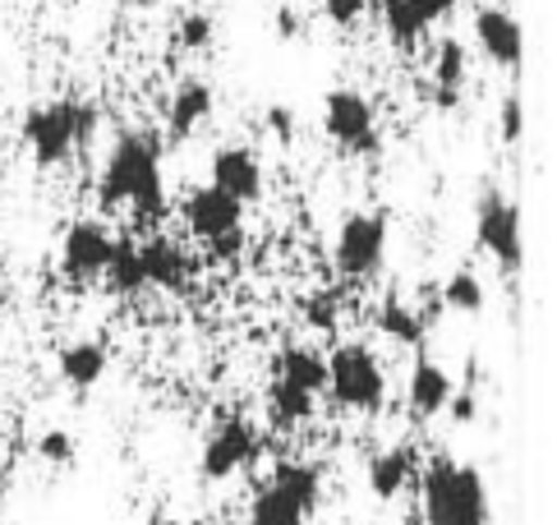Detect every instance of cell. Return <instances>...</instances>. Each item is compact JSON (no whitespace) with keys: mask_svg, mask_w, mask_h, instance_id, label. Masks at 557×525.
Instances as JSON below:
<instances>
[{"mask_svg":"<svg viewBox=\"0 0 557 525\" xmlns=\"http://www.w3.org/2000/svg\"><path fill=\"white\" fill-rule=\"evenodd\" d=\"M157 525H185V521H157Z\"/></svg>","mask_w":557,"mask_h":525,"instance_id":"f35d334b","label":"cell"},{"mask_svg":"<svg viewBox=\"0 0 557 525\" xmlns=\"http://www.w3.org/2000/svg\"><path fill=\"white\" fill-rule=\"evenodd\" d=\"M276 37H300V14H295V10L276 14Z\"/></svg>","mask_w":557,"mask_h":525,"instance_id":"d590c367","label":"cell"},{"mask_svg":"<svg viewBox=\"0 0 557 525\" xmlns=\"http://www.w3.org/2000/svg\"><path fill=\"white\" fill-rule=\"evenodd\" d=\"M387 258V217L383 212H350L336 231L332 262L346 281H369L383 272Z\"/></svg>","mask_w":557,"mask_h":525,"instance_id":"5b68a950","label":"cell"},{"mask_svg":"<svg viewBox=\"0 0 557 525\" xmlns=\"http://www.w3.org/2000/svg\"><path fill=\"white\" fill-rule=\"evenodd\" d=\"M212 37H216L212 14H185V19H181V28H175V42H181L185 51H203V47H212Z\"/></svg>","mask_w":557,"mask_h":525,"instance_id":"83f0119b","label":"cell"},{"mask_svg":"<svg viewBox=\"0 0 557 525\" xmlns=\"http://www.w3.org/2000/svg\"><path fill=\"white\" fill-rule=\"evenodd\" d=\"M276 378L309 392V396H318L327 388V359L318 351H309V346H286L282 355H276Z\"/></svg>","mask_w":557,"mask_h":525,"instance_id":"ffe728a7","label":"cell"},{"mask_svg":"<svg viewBox=\"0 0 557 525\" xmlns=\"http://www.w3.org/2000/svg\"><path fill=\"white\" fill-rule=\"evenodd\" d=\"M245 245H249V240H245V231L216 235V240H208V245H203V258H208V262H235V258L245 254Z\"/></svg>","mask_w":557,"mask_h":525,"instance_id":"4dcf8cb0","label":"cell"},{"mask_svg":"<svg viewBox=\"0 0 557 525\" xmlns=\"http://www.w3.org/2000/svg\"><path fill=\"white\" fill-rule=\"evenodd\" d=\"M97 204L102 212L129 208L138 227H157L166 217V180H162V134L157 130H121L107 152L102 180H97Z\"/></svg>","mask_w":557,"mask_h":525,"instance_id":"6da1fadb","label":"cell"},{"mask_svg":"<svg viewBox=\"0 0 557 525\" xmlns=\"http://www.w3.org/2000/svg\"><path fill=\"white\" fill-rule=\"evenodd\" d=\"M497 138L503 144H521L525 138V102L521 97H503V107H497Z\"/></svg>","mask_w":557,"mask_h":525,"instance_id":"f1b7e54d","label":"cell"},{"mask_svg":"<svg viewBox=\"0 0 557 525\" xmlns=\"http://www.w3.org/2000/svg\"><path fill=\"white\" fill-rule=\"evenodd\" d=\"M37 456H42L47 466H70L74 461V438L65 429H47L42 438H37Z\"/></svg>","mask_w":557,"mask_h":525,"instance_id":"f546056e","label":"cell"},{"mask_svg":"<svg viewBox=\"0 0 557 525\" xmlns=\"http://www.w3.org/2000/svg\"><path fill=\"white\" fill-rule=\"evenodd\" d=\"M55 369H61L70 388L88 392L107 374V346L102 341H70V346H61V355H55Z\"/></svg>","mask_w":557,"mask_h":525,"instance_id":"ac0fdd59","label":"cell"},{"mask_svg":"<svg viewBox=\"0 0 557 525\" xmlns=\"http://www.w3.org/2000/svg\"><path fill=\"white\" fill-rule=\"evenodd\" d=\"M373 5V0H323V14L332 19V24H355V19H360L364 10Z\"/></svg>","mask_w":557,"mask_h":525,"instance_id":"d6a6232c","label":"cell"},{"mask_svg":"<svg viewBox=\"0 0 557 525\" xmlns=\"http://www.w3.org/2000/svg\"><path fill=\"white\" fill-rule=\"evenodd\" d=\"M336 318H342V300H336V291H313L309 300H305V322L313 332H332L336 328Z\"/></svg>","mask_w":557,"mask_h":525,"instance_id":"4316f807","label":"cell"},{"mask_svg":"<svg viewBox=\"0 0 557 525\" xmlns=\"http://www.w3.org/2000/svg\"><path fill=\"white\" fill-rule=\"evenodd\" d=\"M185 227L194 240H216V235H231V231H245V208L226 198L222 190L212 185H198L185 194Z\"/></svg>","mask_w":557,"mask_h":525,"instance_id":"7c38bea8","label":"cell"},{"mask_svg":"<svg viewBox=\"0 0 557 525\" xmlns=\"http://www.w3.org/2000/svg\"><path fill=\"white\" fill-rule=\"evenodd\" d=\"M447 415H451L456 424H470L474 415H480V401H474V392H451V401H447Z\"/></svg>","mask_w":557,"mask_h":525,"instance_id":"e575fe53","label":"cell"},{"mask_svg":"<svg viewBox=\"0 0 557 525\" xmlns=\"http://www.w3.org/2000/svg\"><path fill=\"white\" fill-rule=\"evenodd\" d=\"M377 332H383L387 341H396V346H424V337H429V322L424 314L406 305L401 295H387L383 305H377Z\"/></svg>","mask_w":557,"mask_h":525,"instance_id":"d6986e66","label":"cell"},{"mask_svg":"<svg viewBox=\"0 0 557 525\" xmlns=\"http://www.w3.org/2000/svg\"><path fill=\"white\" fill-rule=\"evenodd\" d=\"M437 300H443V309L451 314H484V281L474 272H451L443 281V291H437Z\"/></svg>","mask_w":557,"mask_h":525,"instance_id":"d4e9b609","label":"cell"},{"mask_svg":"<svg viewBox=\"0 0 557 525\" xmlns=\"http://www.w3.org/2000/svg\"><path fill=\"white\" fill-rule=\"evenodd\" d=\"M414 471H420V456H414L410 442H396V448L377 452V456L369 461V489H373V498L387 502V498H396L401 489H410Z\"/></svg>","mask_w":557,"mask_h":525,"instance_id":"e0dca14e","label":"cell"},{"mask_svg":"<svg viewBox=\"0 0 557 525\" xmlns=\"http://www.w3.org/2000/svg\"><path fill=\"white\" fill-rule=\"evenodd\" d=\"M424 525H488V489L474 466L433 456L420 475Z\"/></svg>","mask_w":557,"mask_h":525,"instance_id":"7a4b0ae2","label":"cell"},{"mask_svg":"<svg viewBox=\"0 0 557 525\" xmlns=\"http://www.w3.org/2000/svg\"><path fill=\"white\" fill-rule=\"evenodd\" d=\"M406 392H410V411L420 419H433V415L447 411L456 382H451V374L443 365H437V359L420 355V359H414V369H410V388Z\"/></svg>","mask_w":557,"mask_h":525,"instance_id":"9a60e30c","label":"cell"},{"mask_svg":"<svg viewBox=\"0 0 557 525\" xmlns=\"http://www.w3.org/2000/svg\"><path fill=\"white\" fill-rule=\"evenodd\" d=\"M102 277H107V291H115V295L144 291V268H138V245L134 240H115Z\"/></svg>","mask_w":557,"mask_h":525,"instance_id":"603a6c76","label":"cell"},{"mask_svg":"<svg viewBox=\"0 0 557 525\" xmlns=\"http://www.w3.org/2000/svg\"><path fill=\"white\" fill-rule=\"evenodd\" d=\"M138 268H144L148 286H162V291H189V281H194L189 254L166 235H152L138 245Z\"/></svg>","mask_w":557,"mask_h":525,"instance_id":"4fadbf2b","label":"cell"},{"mask_svg":"<svg viewBox=\"0 0 557 525\" xmlns=\"http://www.w3.org/2000/svg\"><path fill=\"white\" fill-rule=\"evenodd\" d=\"M125 5H129V10H157L162 0H125Z\"/></svg>","mask_w":557,"mask_h":525,"instance_id":"8d00e7d4","label":"cell"},{"mask_svg":"<svg viewBox=\"0 0 557 525\" xmlns=\"http://www.w3.org/2000/svg\"><path fill=\"white\" fill-rule=\"evenodd\" d=\"M0 498H5V466H0Z\"/></svg>","mask_w":557,"mask_h":525,"instance_id":"74e56055","label":"cell"},{"mask_svg":"<svg viewBox=\"0 0 557 525\" xmlns=\"http://www.w3.org/2000/svg\"><path fill=\"white\" fill-rule=\"evenodd\" d=\"M318 406V396L300 392V388H290V382L282 378H272V388H268V411H272V424L276 429H295V424H305Z\"/></svg>","mask_w":557,"mask_h":525,"instance_id":"7402d4cb","label":"cell"},{"mask_svg":"<svg viewBox=\"0 0 557 525\" xmlns=\"http://www.w3.org/2000/svg\"><path fill=\"white\" fill-rule=\"evenodd\" d=\"M383 28H387V42L396 47V51H414L424 42V24L410 14V5L406 0H383Z\"/></svg>","mask_w":557,"mask_h":525,"instance_id":"cb8c5ba5","label":"cell"},{"mask_svg":"<svg viewBox=\"0 0 557 525\" xmlns=\"http://www.w3.org/2000/svg\"><path fill=\"white\" fill-rule=\"evenodd\" d=\"M327 359V392L342 411H355V415H377L387 401V369L377 359L373 346L364 341H342Z\"/></svg>","mask_w":557,"mask_h":525,"instance_id":"277c9868","label":"cell"},{"mask_svg":"<svg viewBox=\"0 0 557 525\" xmlns=\"http://www.w3.org/2000/svg\"><path fill=\"white\" fill-rule=\"evenodd\" d=\"M406 5H410V14L420 19L424 28H433V24H443V19L461 5V0H406Z\"/></svg>","mask_w":557,"mask_h":525,"instance_id":"1f68e13d","label":"cell"},{"mask_svg":"<svg viewBox=\"0 0 557 525\" xmlns=\"http://www.w3.org/2000/svg\"><path fill=\"white\" fill-rule=\"evenodd\" d=\"M474 235H480V245L497 258L503 272H521V262H525L521 208H516L507 194H497V190L480 194V204H474Z\"/></svg>","mask_w":557,"mask_h":525,"instance_id":"8992f818","label":"cell"},{"mask_svg":"<svg viewBox=\"0 0 557 525\" xmlns=\"http://www.w3.org/2000/svg\"><path fill=\"white\" fill-rule=\"evenodd\" d=\"M208 185L222 190L226 198H235V204H258L263 198V161H258L249 148L231 144V148H216L212 161H208Z\"/></svg>","mask_w":557,"mask_h":525,"instance_id":"8fae6325","label":"cell"},{"mask_svg":"<svg viewBox=\"0 0 557 525\" xmlns=\"http://www.w3.org/2000/svg\"><path fill=\"white\" fill-rule=\"evenodd\" d=\"M268 130L276 134V144H290V138H295V115H290L282 102L268 107Z\"/></svg>","mask_w":557,"mask_h":525,"instance_id":"836d02e7","label":"cell"},{"mask_svg":"<svg viewBox=\"0 0 557 525\" xmlns=\"http://www.w3.org/2000/svg\"><path fill=\"white\" fill-rule=\"evenodd\" d=\"M97 130V111L74 102V97H61V102H47V107H33L24 115V144L33 152L37 167H61V161L74 157L78 144H88Z\"/></svg>","mask_w":557,"mask_h":525,"instance_id":"3957f363","label":"cell"},{"mask_svg":"<svg viewBox=\"0 0 557 525\" xmlns=\"http://www.w3.org/2000/svg\"><path fill=\"white\" fill-rule=\"evenodd\" d=\"M305 516H309V512L300 508V502H290L286 493H276L272 484H268V489L253 498L249 525H305Z\"/></svg>","mask_w":557,"mask_h":525,"instance_id":"484cf974","label":"cell"},{"mask_svg":"<svg viewBox=\"0 0 557 525\" xmlns=\"http://www.w3.org/2000/svg\"><path fill=\"white\" fill-rule=\"evenodd\" d=\"M433 107L437 111H451L461 102V88H466V70H470V56H466V42L461 37H443L433 47Z\"/></svg>","mask_w":557,"mask_h":525,"instance_id":"5bb4252c","label":"cell"},{"mask_svg":"<svg viewBox=\"0 0 557 525\" xmlns=\"http://www.w3.org/2000/svg\"><path fill=\"white\" fill-rule=\"evenodd\" d=\"M111 245H115V235L102 227V221H92V217L74 221V227L65 231V240H61V272H65V281H74V286L102 281Z\"/></svg>","mask_w":557,"mask_h":525,"instance_id":"ba28073f","label":"cell"},{"mask_svg":"<svg viewBox=\"0 0 557 525\" xmlns=\"http://www.w3.org/2000/svg\"><path fill=\"white\" fill-rule=\"evenodd\" d=\"M272 489L286 493L290 502H300L305 512H313L318 493H323V475H318V466H309V461H282V466L272 471Z\"/></svg>","mask_w":557,"mask_h":525,"instance_id":"44dd1931","label":"cell"},{"mask_svg":"<svg viewBox=\"0 0 557 525\" xmlns=\"http://www.w3.org/2000/svg\"><path fill=\"white\" fill-rule=\"evenodd\" d=\"M323 125L327 134L355 157H373L377 148V125H373V102L355 88H332L323 97Z\"/></svg>","mask_w":557,"mask_h":525,"instance_id":"52a82bcc","label":"cell"},{"mask_svg":"<svg viewBox=\"0 0 557 525\" xmlns=\"http://www.w3.org/2000/svg\"><path fill=\"white\" fill-rule=\"evenodd\" d=\"M212 102H216V97H212V88L203 84V78H185V84L171 93V107H166V138H175V144H181V138H189V134L212 115Z\"/></svg>","mask_w":557,"mask_h":525,"instance_id":"2e32d148","label":"cell"},{"mask_svg":"<svg viewBox=\"0 0 557 525\" xmlns=\"http://www.w3.org/2000/svg\"><path fill=\"white\" fill-rule=\"evenodd\" d=\"M258 456V429L249 419H226L208 442H203V456H198V475L208 484L216 479H231L235 471H245L249 461Z\"/></svg>","mask_w":557,"mask_h":525,"instance_id":"9c48e42d","label":"cell"},{"mask_svg":"<svg viewBox=\"0 0 557 525\" xmlns=\"http://www.w3.org/2000/svg\"><path fill=\"white\" fill-rule=\"evenodd\" d=\"M474 42H480V51L493 60L497 70H521L525 60V28L521 19H516L511 10H497V5H484L474 10Z\"/></svg>","mask_w":557,"mask_h":525,"instance_id":"30bf717a","label":"cell"}]
</instances>
